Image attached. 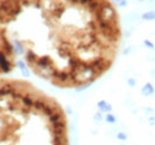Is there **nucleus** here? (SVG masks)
Listing matches in <instances>:
<instances>
[{
  "label": "nucleus",
  "mask_w": 155,
  "mask_h": 145,
  "mask_svg": "<svg viewBox=\"0 0 155 145\" xmlns=\"http://www.w3.org/2000/svg\"><path fill=\"white\" fill-rule=\"evenodd\" d=\"M141 94H142L143 96L153 95V94H154V86H153L150 82H147V83L142 87V89H141Z\"/></svg>",
  "instance_id": "f257e3e1"
},
{
  "label": "nucleus",
  "mask_w": 155,
  "mask_h": 145,
  "mask_svg": "<svg viewBox=\"0 0 155 145\" xmlns=\"http://www.w3.org/2000/svg\"><path fill=\"white\" fill-rule=\"evenodd\" d=\"M98 108L100 112H104V113H109V112H111V109H112V106L110 105V104H107L106 101H104V100H101V101H99L98 102Z\"/></svg>",
  "instance_id": "f03ea898"
},
{
  "label": "nucleus",
  "mask_w": 155,
  "mask_h": 145,
  "mask_svg": "<svg viewBox=\"0 0 155 145\" xmlns=\"http://www.w3.org/2000/svg\"><path fill=\"white\" fill-rule=\"evenodd\" d=\"M17 66L19 67V69L21 70V72L24 74V76H29V74H30V72H29V69H28V67L25 66V63H24L23 61H18V62H17Z\"/></svg>",
  "instance_id": "7ed1b4c3"
},
{
  "label": "nucleus",
  "mask_w": 155,
  "mask_h": 145,
  "mask_svg": "<svg viewBox=\"0 0 155 145\" xmlns=\"http://www.w3.org/2000/svg\"><path fill=\"white\" fill-rule=\"evenodd\" d=\"M143 20H155V11H148L142 14Z\"/></svg>",
  "instance_id": "20e7f679"
},
{
  "label": "nucleus",
  "mask_w": 155,
  "mask_h": 145,
  "mask_svg": "<svg viewBox=\"0 0 155 145\" xmlns=\"http://www.w3.org/2000/svg\"><path fill=\"white\" fill-rule=\"evenodd\" d=\"M106 121H107V123L114 124V123H116V118L114 117V114L109 113V114H106Z\"/></svg>",
  "instance_id": "39448f33"
},
{
  "label": "nucleus",
  "mask_w": 155,
  "mask_h": 145,
  "mask_svg": "<svg viewBox=\"0 0 155 145\" xmlns=\"http://www.w3.org/2000/svg\"><path fill=\"white\" fill-rule=\"evenodd\" d=\"M143 44H144L147 48H149V49H154V44H153L150 40H148V39H144V40H143Z\"/></svg>",
  "instance_id": "423d86ee"
},
{
  "label": "nucleus",
  "mask_w": 155,
  "mask_h": 145,
  "mask_svg": "<svg viewBox=\"0 0 155 145\" xmlns=\"http://www.w3.org/2000/svg\"><path fill=\"white\" fill-rule=\"evenodd\" d=\"M117 5L118 6H120V7H125L127 5H128V2L125 1V0H116Z\"/></svg>",
  "instance_id": "0eeeda50"
},
{
  "label": "nucleus",
  "mask_w": 155,
  "mask_h": 145,
  "mask_svg": "<svg viewBox=\"0 0 155 145\" xmlns=\"http://www.w3.org/2000/svg\"><path fill=\"white\" fill-rule=\"evenodd\" d=\"M128 85H129L130 87H135V86H136V80H135V79H133V77L128 79Z\"/></svg>",
  "instance_id": "6e6552de"
},
{
  "label": "nucleus",
  "mask_w": 155,
  "mask_h": 145,
  "mask_svg": "<svg viewBox=\"0 0 155 145\" xmlns=\"http://www.w3.org/2000/svg\"><path fill=\"white\" fill-rule=\"evenodd\" d=\"M117 138L120 139V140H125V139H127V134L123 133V132H119V133L117 134Z\"/></svg>",
  "instance_id": "1a4fd4ad"
},
{
  "label": "nucleus",
  "mask_w": 155,
  "mask_h": 145,
  "mask_svg": "<svg viewBox=\"0 0 155 145\" xmlns=\"http://www.w3.org/2000/svg\"><path fill=\"white\" fill-rule=\"evenodd\" d=\"M149 123H150V125H152V126H154L155 125V118L153 117V115L149 118Z\"/></svg>",
  "instance_id": "9d476101"
}]
</instances>
